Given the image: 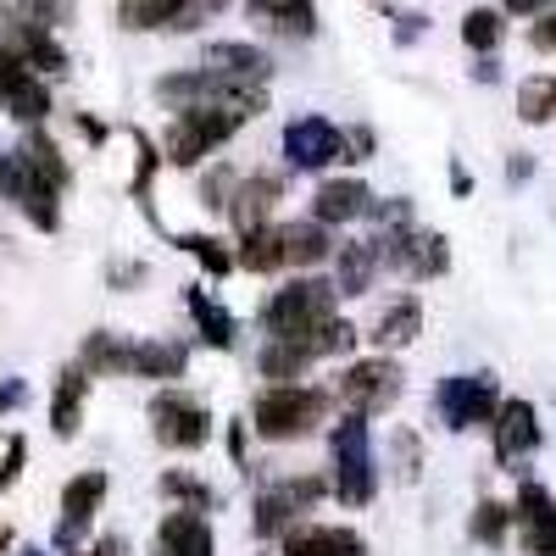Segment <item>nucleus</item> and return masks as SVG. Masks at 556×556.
Listing matches in <instances>:
<instances>
[{
  "label": "nucleus",
  "mask_w": 556,
  "mask_h": 556,
  "mask_svg": "<svg viewBox=\"0 0 556 556\" xmlns=\"http://www.w3.org/2000/svg\"><path fill=\"white\" fill-rule=\"evenodd\" d=\"M329 456H334V495L345 506H367L379 490V468H374V434H367V417L345 412L334 434H329Z\"/></svg>",
  "instance_id": "nucleus-1"
},
{
  "label": "nucleus",
  "mask_w": 556,
  "mask_h": 556,
  "mask_svg": "<svg viewBox=\"0 0 556 556\" xmlns=\"http://www.w3.org/2000/svg\"><path fill=\"white\" fill-rule=\"evenodd\" d=\"M334 285H323V278H295V285H285L267 306H262V329L267 340H306L312 329H323V323L334 317Z\"/></svg>",
  "instance_id": "nucleus-2"
},
{
  "label": "nucleus",
  "mask_w": 556,
  "mask_h": 556,
  "mask_svg": "<svg viewBox=\"0 0 556 556\" xmlns=\"http://www.w3.org/2000/svg\"><path fill=\"white\" fill-rule=\"evenodd\" d=\"M323 412H329V395L312 390V384H273L251 406L262 440H301L323 424Z\"/></svg>",
  "instance_id": "nucleus-3"
},
{
  "label": "nucleus",
  "mask_w": 556,
  "mask_h": 556,
  "mask_svg": "<svg viewBox=\"0 0 556 556\" xmlns=\"http://www.w3.org/2000/svg\"><path fill=\"white\" fill-rule=\"evenodd\" d=\"M240 112H228V106H190V112H178L173 128H167V162L173 167H195L201 156H212L223 139H235L240 134Z\"/></svg>",
  "instance_id": "nucleus-4"
},
{
  "label": "nucleus",
  "mask_w": 556,
  "mask_h": 556,
  "mask_svg": "<svg viewBox=\"0 0 556 556\" xmlns=\"http://www.w3.org/2000/svg\"><path fill=\"white\" fill-rule=\"evenodd\" d=\"M151 424H156V440L173 445V451H201L212 440V417L195 395H184V390H162L151 401Z\"/></svg>",
  "instance_id": "nucleus-5"
},
{
  "label": "nucleus",
  "mask_w": 556,
  "mask_h": 556,
  "mask_svg": "<svg viewBox=\"0 0 556 556\" xmlns=\"http://www.w3.org/2000/svg\"><path fill=\"white\" fill-rule=\"evenodd\" d=\"M495 412H501V401H495V379L490 374H456V379L440 384V417L451 429H479V424H490Z\"/></svg>",
  "instance_id": "nucleus-6"
},
{
  "label": "nucleus",
  "mask_w": 556,
  "mask_h": 556,
  "mask_svg": "<svg viewBox=\"0 0 556 556\" xmlns=\"http://www.w3.org/2000/svg\"><path fill=\"white\" fill-rule=\"evenodd\" d=\"M285 162L301 173H317L329 162H345V134L329 117H295L285 128Z\"/></svg>",
  "instance_id": "nucleus-7"
},
{
  "label": "nucleus",
  "mask_w": 556,
  "mask_h": 556,
  "mask_svg": "<svg viewBox=\"0 0 556 556\" xmlns=\"http://www.w3.org/2000/svg\"><path fill=\"white\" fill-rule=\"evenodd\" d=\"M340 395L351 401V412H384L395 395H401V367L379 351V356H367V362H351L345 367V379H340Z\"/></svg>",
  "instance_id": "nucleus-8"
},
{
  "label": "nucleus",
  "mask_w": 556,
  "mask_h": 556,
  "mask_svg": "<svg viewBox=\"0 0 556 556\" xmlns=\"http://www.w3.org/2000/svg\"><path fill=\"white\" fill-rule=\"evenodd\" d=\"M228 7V0H128V28H201L206 17H217Z\"/></svg>",
  "instance_id": "nucleus-9"
},
{
  "label": "nucleus",
  "mask_w": 556,
  "mask_h": 556,
  "mask_svg": "<svg viewBox=\"0 0 556 556\" xmlns=\"http://www.w3.org/2000/svg\"><path fill=\"white\" fill-rule=\"evenodd\" d=\"M513 518H518V534H523L529 556H556V501H551L545 484H523L518 490Z\"/></svg>",
  "instance_id": "nucleus-10"
},
{
  "label": "nucleus",
  "mask_w": 556,
  "mask_h": 556,
  "mask_svg": "<svg viewBox=\"0 0 556 556\" xmlns=\"http://www.w3.org/2000/svg\"><path fill=\"white\" fill-rule=\"evenodd\" d=\"M329 490L323 479H290V484H278L256 501V534H285L295 529V513H306V506Z\"/></svg>",
  "instance_id": "nucleus-11"
},
{
  "label": "nucleus",
  "mask_w": 556,
  "mask_h": 556,
  "mask_svg": "<svg viewBox=\"0 0 556 556\" xmlns=\"http://www.w3.org/2000/svg\"><path fill=\"white\" fill-rule=\"evenodd\" d=\"M7 51L28 67V73H67V51L56 45V34L45 28V23H17L12 17V28H7Z\"/></svg>",
  "instance_id": "nucleus-12"
},
{
  "label": "nucleus",
  "mask_w": 556,
  "mask_h": 556,
  "mask_svg": "<svg viewBox=\"0 0 556 556\" xmlns=\"http://www.w3.org/2000/svg\"><path fill=\"white\" fill-rule=\"evenodd\" d=\"M367 212H374V195H367L362 178H329V184H317V195H312V223H323V228L356 223Z\"/></svg>",
  "instance_id": "nucleus-13"
},
{
  "label": "nucleus",
  "mask_w": 556,
  "mask_h": 556,
  "mask_svg": "<svg viewBox=\"0 0 556 556\" xmlns=\"http://www.w3.org/2000/svg\"><path fill=\"white\" fill-rule=\"evenodd\" d=\"M285 556H367V540L340 523H301L285 529Z\"/></svg>",
  "instance_id": "nucleus-14"
},
{
  "label": "nucleus",
  "mask_w": 556,
  "mask_h": 556,
  "mask_svg": "<svg viewBox=\"0 0 556 556\" xmlns=\"http://www.w3.org/2000/svg\"><path fill=\"white\" fill-rule=\"evenodd\" d=\"M101 501H106V473H78V479H67V490H62V529H56V545H73V540L89 529V518L101 513Z\"/></svg>",
  "instance_id": "nucleus-15"
},
{
  "label": "nucleus",
  "mask_w": 556,
  "mask_h": 556,
  "mask_svg": "<svg viewBox=\"0 0 556 556\" xmlns=\"http://www.w3.org/2000/svg\"><path fill=\"white\" fill-rule=\"evenodd\" d=\"M201 67L217 73V78H235V84H267V73H273L267 51H256V45H245V39H217V45H206V62H201Z\"/></svg>",
  "instance_id": "nucleus-16"
},
{
  "label": "nucleus",
  "mask_w": 556,
  "mask_h": 556,
  "mask_svg": "<svg viewBox=\"0 0 556 556\" xmlns=\"http://www.w3.org/2000/svg\"><path fill=\"white\" fill-rule=\"evenodd\" d=\"M151 556H212V523L201 513H190V506H178V513L162 518Z\"/></svg>",
  "instance_id": "nucleus-17"
},
{
  "label": "nucleus",
  "mask_w": 556,
  "mask_h": 556,
  "mask_svg": "<svg viewBox=\"0 0 556 556\" xmlns=\"http://www.w3.org/2000/svg\"><path fill=\"white\" fill-rule=\"evenodd\" d=\"M0 106H7V117L39 128L45 117H51V89H45L39 73H28V67L17 62V67L7 73V84H0Z\"/></svg>",
  "instance_id": "nucleus-18"
},
{
  "label": "nucleus",
  "mask_w": 556,
  "mask_h": 556,
  "mask_svg": "<svg viewBox=\"0 0 556 556\" xmlns=\"http://www.w3.org/2000/svg\"><path fill=\"white\" fill-rule=\"evenodd\" d=\"M540 445V417L529 401H501L495 412V456L513 462V456H529Z\"/></svg>",
  "instance_id": "nucleus-19"
},
{
  "label": "nucleus",
  "mask_w": 556,
  "mask_h": 556,
  "mask_svg": "<svg viewBox=\"0 0 556 556\" xmlns=\"http://www.w3.org/2000/svg\"><path fill=\"white\" fill-rule=\"evenodd\" d=\"M379 273V240H345L334 245V290L340 295H367Z\"/></svg>",
  "instance_id": "nucleus-20"
},
{
  "label": "nucleus",
  "mask_w": 556,
  "mask_h": 556,
  "mask_svg": "<svg viewBox=\"0 0 556 556\" xmlns=\"http://www.w3.org/2000/svg\"><path fill=\"white\" fill-rule=\"evenodd\" d=\"M17 162L45 184V190H56V195L67 190V178H73V167H67V162H62V151H56V139H51V134H39V128L17 146Z\"/></svg>",
  "instance_id": "nucleus-21"
},
{
  "label": "nucleus",
  "mask_w": 556,
  "mask_h": 556,
  "mask_svg": "<svg viewBox=\"0 0 556 556\" xmlns=\"http://www.w3.org/2000/svg\"><path fill=\"white\" fill-rule=\"evenodd\" d=\"M84 395H89V374H84V367H67V374L56 379V395H51V429H56V440L78 434Z\"/></svg>",
  "instance_id": "nucleus-22"
},
{
  "label": "nucleus",
  "mask_w": 556,
  "mask_h": 556,
  "mask_svg": "<svg viewBox=\"0 0 556 556\" xmlns=\"http://www.w3.org/2000/svg\"><path fill=\"white\" fill-rule=\"evenodd\" d=\"M251 17L278 28V34H301V39L317 34V7L312 0H251Z\"/></svg>",
  "instance_id": "nucleus-23"
},
{
  "label": "nucleus",
  "mask_w": 556,
  "mask_h": 556,
  "mask_svg": "<svg viewBox=\"0 0 556 556\" xmlns=\"http://www.w3.org/2000/svg\"><path fill=\"white\" fill-rule=\"evenodd\" d=\"M417 334H424V306H417L412 295H406V301H395V306H384V312H379V323H374L379 351H401V345H412Z\"/></svg>",
  "instance_id": "nucleus-24"
},
{
  "label": "nucleus",
  "mask_w": 556,
  "mask_h": 556,
  "mask_svg": "<svg viewBox=\"0 0 556 556\" xmlns=\"http://www.w3.org/2000/svg\"><path fill=\"white\" fill-rule=\"evenodd\" d=\"M278 240H285V262H295V267H317V262L334 256L329 228H323V223H285V228H278Z\"/></svg>",
  "instance_id": "nucleus-25"
},
{
  "label": "nucleus",
  "mask_w": 556,
  "mask_h": 556,
  "mask_svg": "<svg viewBox=\"0 0 556 556\" xmlns=\"http://www.w3.org/2000/svg\"><path fill=\"white\" fill-rule=\"evenodd\" d=\"M278 201V178H251L235 190V201H228V212H235L240 235H251V228H267V212Z\"/></svg>",
  "instance_id": "nucleus-26"
},
{
  "label": "nucleus",
  "mask_w": 556,
  "mask_h": 556,
  "mask_svg": "<svg viewBox=\"0 0 556 556\" xmlns=\"http://www.w3.org/2000/svg\"><path fill=\"white\" fill-rule=\"evenodd\" d=\"M84 374H134V340L117 334H89L84 340Z\"/></svg>",
  "instance_id": "nucleus-27"
},
{
  "label": "nucleus",
  "mask_w": 556,
  "mask_h": 556,
  "mask_svg": "<svg viewBox=\"0 0 556 556\" xmlns=\"http://www.w3.org/2000/svg\"><path fill=\"white\" fill-rule=\"evenodd\" d=\"M184 362H190V351H184V345L146 340V345H134V379H178Z\"/></svg>",
  "instance_id": "nucleus-28"
},
{
  "label": "nucleus",
  "mask_w": 556,
  "mask_h": 556,
  "mask_svg": "<svg viewBox=\"0 0 556 556\" xmlns=\"http://www.w3.org/2000/svg\"><path fill=\"white\" fill-rule=\"evenodd\" d=\"M306 362H317L306 340H267V345H262V356H256V367H262V374H267V379H285V384L301 374Z\"/></svg>",
  "instance_id": "nucleus-29"
},
{
  "label": "nucleus",
  "mask_w": 556,
  "mask_h": 556,
  "mask_svg": "<svg viewBox=\"0 0 556 556\" xmlns=\"http://www.w3.org/2000/svg\"><path fill=\"white\" fill-rule=\"evenodd\" d=\"M190 317H195V329H201L206 345H217V351L235 345V317H228L217 301H206L201 290H190Z\"/></svg>",
  "instance_id": "nucleus-30"
},
{
  "label": "nucleus",
  "mask_w": 556,
  "mask_h": 556,
  "mask_svg": "<svg viewBox=\"0 0 556 556\" xmlns=\"http://www.w3.org/2000/svg\"><path fill=\"white\" fill-rule=\"evenodd\" d=\"M240 267H251V273L285 267V240H278V228H251L245 245H240Z\"/></svg>",
  "instance_id": "nucleus-31"
},
{
  "label": "nucleus",
  "mask_w": 556,
  "mask_h": 556,
  "mask_svg": "<svg viewBox=\"0 0 556 556\" xmlns=\"http://www.w3.org/2000/svg\"><path fill=\"white\" fill-rule=\"evenodd\" d=\"M518 112H523V123H551L556 117V78H523Z\"/></svg>",
  "instance_id": "nucleus-32"
},
{
  "label": "nucleus",
  "mask_w": 556,
  "mask_h": 556,
  "mask_svg": "<svg viewBox=\"0 0 556 556\" xmlns=\"http://www.w3.org/2000/svg\"><path fill=\"white\" fill-rule=\"evenodd\" d=\"M501 34H506V23H501V12H490V7H479V12L462 17V39H468L473 51H495Z\"/></svg>",
  "instance_id": "nucleus-33"
},
{
  "label": "nucleus",
  "mask_w": 556,
  "mask_h": 556,
  "mask_svg": "<svg viewBox=\"0 0 556 556\" xmlns=\"http://www.w3.org/2000/svg\"><path fill=\"white\" fill-rule=\"evenodd\" d=\"M306 345H312V356H345V351L356 345V329H351L345 317H329L323 329L306 334Z\"/></svg>",
  "instance_id": "nucleus-34"
},
{
  "label": "nucleus",
  "mask_w": 556,
  "mask_h": 556,
  "mask_svg": "<svg viewBox=\"0 0 556 556\" xmlns=\"http://www.w3.org/2000/svg\"><path fill=\"white\" fill-rule=\"evenodd\" d=\"M162 495L184 501L190 513H206V506H212V484H201L195 473H162Z\"/></svg>",
  "instance_id": "nucleus-35"
},
{
  "label": "nucleus",
  "mask_w": 556,
  "mask_h": 556,
  "mask_svg": "<svg viewBox=\"0 0 556 556\" xmlns=\"http://www.w3.org/2000/svg\"><path fill=\"white\" fill-rule=\"evenodd\" d=\"M178 245L190 251V256H195V262H201V267H206L212 278H223V273H235V256L223 251V240H206V235H184Z\"/></svg>",
  "instance_id": "nucleus-36"
},
{
  "label": "nucleus",
  "mask_w": 556,
  "mask_h": 556,
  "mask_svg": "<svg viewBox=\"0 0 556 556\" xmlns=\"http://www.w3.org/2000/svg\"><path fill=\"white\" fill-rule=\"evenodd\" d=\"M506 518H513L506 506L484 501L479 513H473V540H479V545H501V540H506Z\"/></svg>",
  "instance_id": "nucleus-37"
},
{
  "label": "nucleus",
  "mask_w": 556,
  "mask_h": 556,
  "mask_svg": "<svg viewBox=\"0 0 556 556\" xmlns=\"http://www.w3.org/2000/svg\"><path fill=\"white\" fill-rule=\"evenodd\" d=\"M23 451H28V445H23V434H12V445H7V468H0V490H7V484L23 473Z\"/></svg>",
  "instance_id": "nucleus-38"
},
{
  "label": "nucleus",
  "mask_w": 556,
  "mask_h": 556,
  "mask_svg": "<svg viewBox=\"0 0 556 556\" xmlns=\"http://www.w3.org/2000/svg\"><path fill=\"white\" fill-rule=\"evenodd\" d=\"M529 39H534V51H556V12H545V17L529 28Z\"/></svg>",
  "instance_id": "nucleus-39"
},
{
  "label": "nucleus",
  "mask_w": 556,
  "mask_h": 556,
  "mask_svg": "<svg viewBox=\"0 0 556 556\" xmlns=\"http://www.w3.org/2000/svg\"><path fill=\"white\" fill-rule=\"evenodd\" d=\"M28 401V384L23 379H7V384H0V412H7V406H23Z\"/></svg>",
  "instance_id": "nucleus-40"
},
{
  "label": "nucleus",
  "mask_w": 556,
  "mask_h": 556,
  "mask_svg": "<svg viewBox=\"0 0 556 556\" xmlns=\"http://www.w3.org/2000/svg\"><path fill=\"white\" fill-rule=\"evenodd\" d=\"M89 556H128V545H123L117 534H106V540H101L96 551H89Z\"/></svg>",
  "instance_id": "nucleus-41"
},
{
  "label": "nucleus",
  "mask_w": 556,
  "mask_h": 556,
  "mask_svg": "<svg viewBox=\"0 0 556 556\" xmlns=\"http://www.w3.org/2000/svg\"><path fill=\"white\" fill-rule=\"evenodd\" d=\"M551 0H506V12H545Z\"/></svg>",
  "instance_id": "nucleus-42"
},
{
  "label": "nucleus",
  "mask_w": 556,
  "mask_h": 556,
  "mask_svg": "<svg viewBox=\"0 0 556 556\" xmlns=\"http://www.w3.org/2000/svg\"><path fill=\"white\" fill-rule=\"evenodd\" d=\"M529 173H534V167H529L523 156H513V162H506V178H529Z\"/></svg>",
  "instance_id": "nucleus-43"
},
{
  "label": "nucleus",
  "mask_w": 556,
  "mask_h": 556,
  "mask_svg": "<svg viewBox=\"0 0 556 556\" xmlns=\"http://www.w3.org/2000/svg\"><path fill=\"white\" fill-rule=\"evenodd\" d=\"M12 67H17V56L7 51V45H0V84H7V73H12Z\"/></svg>",
  "instance_id": "nucleus-44"
},
{
  "label": "nucleus",
  "mask_w": 556,
  "mask_h": 556,
  "mask_svg": "<svg viewBox=\"0 0 556 556\" xmlns=\"http://www.w3.org/2000/svg\"><path fill=\"white\" fill-rule=\"evenodd\" d=\"M7 545H12V534H7V529H0V551H7Z\"/></svg>",
  "instance_id": "nucleus-45"
},
{
  "label": "nucleus",
  "mask_w": 556,
  "mask_h": 556,
  "mask_svg": "<svg viewBox=\"0 0 556 556\" xmlns=\"http://www.w3.org/2000/svg\"><path fill=\"white\" fill-rule=\"evenodd\" d=\"M23 556H45V551H23Z\"/></svg>",
  "instance_id": "nucleus-46"
}]
</instances>
